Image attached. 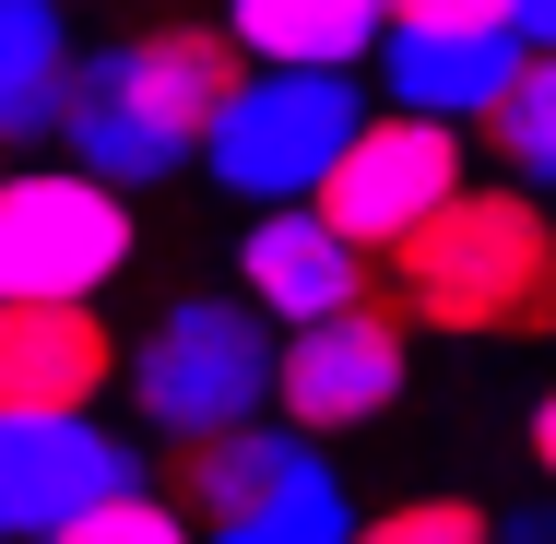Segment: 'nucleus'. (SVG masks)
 <instances>
[{
  "label": "nucleus",
  "mask_w": 556,
  "mask_h": 544,
  "mask_svg": "<svg viewBox=\"0 0 556 544\" xmlns=\"http://www.w3.org/2000/svg\"><path fill=\"white\" fill-rule=\"evenodd\" d=\"M473 154L509 178V190H533V202H556V60H533L521 84H509V107L473 130Z\"/></svg>",
  "instance_id": "2eb2a0df"
},
{
  "label": "nucleus",
  "mask_w": 556,
  "mask_h": 544,
  "mask_svg": "<svg viewBox=\"0 0 556 544\" xmlns=\"http://www.w3.org/2000/svg\"><path fill=\"white\" fill-rule=\"evenodd\" d=\"M367 72H379L391 107L450 118V130H485V118L509 107V84L533 72V48H521V36H462V24H391V48H379Z\"/></svg>",
  "instance_id": "9b49d317"
},
{
  "label": "nucleus",
  "mask_w": 556,
  "mask_h": 544,
  "mask_svg": "<svg viewBox=\"0 0 556 544\" xmlns=\"http://www.w3.org/2000/svg\"><path fill=\"white\" fill-rule=\"evenodd\" d=\"M202 544H355V497H343V473H332V461L308 450L285 497H261L249 521H225V533H202Z\"/></svg>",
  "instance_id": "dca6fc26"
},
{
  "label": "nucleus",
  "mask_w": 556,
  "mask_h": 544,
  "mask_svg": "<svg viewBox=\"0 0 556 544\" xmlns=\"http://www.w3.org/2000/svg\"><path fill=\"white\" fill-rule=\"evenodd\" d=\"M249 84V48L225 24H142L84 48V84H72V130L60 154L96 166L108 190H166L178 166L214 154V118Z\"/></svg>",
  "instance_id": "f257e3e1"
},
{
  "label": "nucleus",
  "mask_w": 556,
  "mask_h": 544,
  "mask_svg": "<svg viewBox=\"0 0 556 544\" xmlns=\"http://www.w3.org/2000/svg\"><path fill=\"white\" fill-rule=\"evenodd\" d=\"M521 438H533V473H545V497H556V379H545V403H533V427H521Z\"/></svg>",
  "instance_id": "412c9836"
},
{
  "label": "nucleus",
  "mask_w": 556,
  "mask_h": 544,
  "mask_svg": "<svg viewBox=\"0 0 556 544\" xmlns=\"http://www.w3.org/2000/svg\"><path fill=\"white\" fill-rule=\"evenodd\" d=\"M415 391V320L403 308H343V320L320 331H285V427L296 438H355V427H379L391 403Z\"/></svg>",
  "instance_id": "6e6552de"
},
{
  "label": "nucleus",
  "mask_w": 556,
  "mask_h": 544,
  "mask_svg": "<svg viewBox=\"0 0 556 544\" xmlns=\"http://www.w3.org/2000/svg\"><path fill=\"white\" fill-rule=\"evenodd\" d=\"M72 84H84V48H72V0H0V142L36 154L72 130Z\"/></svg>",
  "instance_id": "f8f14e48"
},
{
  "label": "nucleus",
  "mask_w": 556,
  "mask_h": 544,
  "mask_svg": "<svg viewBox=\"0 0 556 544\" xmlns=\"http://www.w3.org/2000/svg\"><path fill=\"white\" fill-rule=\"evenodd\" d=\"M142 249L130 190L96 166H12L0 178V308H96Z\"/></svg>",
  "instance_id": "39448f33"
},
{
  "label": "nucleus",
  "mask_w": 556,
  "mask_h": 544,
  "mask_svg": "<svg viewBox=\"0 0 556 544\" xmlns=\"http://www.w3.org/2000/svg\"><path fill=\"white\" fill-rule=\"evenodd\" d=\"M214 24L249 48V72H355L391 48V0H225Z\"/></svg>",
  "instance_id": "ddd939ff"
},
{
  "label": "nucleus",
  "mask_w": 556,
  "mask_h": 544,
  "mask_svg": "<svg viewBox=\"0 0 556 544\" xmlns=\"http://www.w3.org/2000/svg\"><path fill=\"white\" fill-rule=\"evenodd\" d=\"M367 284H379V261H367L320 202H296V214H249V237H237V296H249L273 331L343 320V308H367Z\"/></svg>",
  "instance_id": "1a4fd4ad"
},
{
  "label": "nucleus",
  "mask_w": 556,
  "mask_h": 544,
  "mask_svg": "<svg viewBox=\"0 0 556 544\" xmlns=\"http://www.w3.org/2000/svg\"><path fill=\"white\" fill-rule=\"evenodd\" d=\"M273 403H285V331L261 320L237 284L166 296L154 331H130V415L166 450L237 438V427H261Z\"/></svg>",
  "instance_id": "7ed1b4c3"
},
{
  "label": "nucleus",
  "mask_w": 556,
  "mask_h": 544,
  "mask_svg": "<svg viewBox=\"0 0 556 544\" xmlns=\"http://www.w3.org/2000/svg\"><path fill=\"white\" fill-rule=\"evenodd\" d=\"M497 544H556V497H533V509H497Z\"/></svg>",
  "instance_id": "aec40b11"
},
{
  "label": "nucleus",
  "mask_w": 556,
  "mask_h": 544,
  "mask_svg": "<svg viewBox=\"0 0 556 544\" xmlns=\"http://www.w3.org/2000/svg\"><path fill=\"white\" fill-rule=\"evenodd\" d=\"M142 450L96 415H0V533L60 544L72 521H96L118 497H142Z\"/></svg>",
  "instance_id": "0eeeda50"
},
{
  "label": "nucleus",
  "mask_w": 556,
  "mask_h": 544,
  "mask_svg": "<svg viewBox=\"0 0 556 544\" xmlns=\"http://www.w3.org/2000/svg\"><path fill=\"white\" fill-rule=\"evenodd\" d=\"M521 48H533V60H556V0H521Z\"/></svg>",
  "instance_id": "4be33fe9"
},
{
  "label": "nucleus",
  "mask_w": 556,
  "mask_h": 544,
  "mask_svg": "<svg viewBox=\"0 0 556 544\" xmlns=\"http://www.w3.org/2000/svg\"><path fill=\"white\" fill-rule=\"evenodd\" d=\"M60 544H202V521H190L166 485H142V497H118V509H96V521H72Z\"/></svg>",
  "instance_id": "a211bd4d"
},
{
  "label": "nucleus",
  "mask_w": 556,
  "mask_h": 544,
  "mask_svg": "<svg viewBox=\"0 0 556 544\" xmlns=\"http://www.w3.org/2000/svg\"><path fill=\"white\" fill-rule=\"evenodd\" d=\"M367 118L379 107H367L355 72H249L237 107L214 118L202 178L225 202H249V214H296V202H320L343 178V154L367 142Z\"/></svg>",
  "instance_id": "20e7f679"
},
{
  "label": "nucleus",
  "mask_w": 556,
  "mask_h": 544,
  "mask_svg": "<svg viewBox=\"0 0 556 544\" xmlns=\"http://www.w3.org/2000/svg\"><path fill=\"white\" fill-rule=\"evenodd\" d=\"M130 391V343L96 308H0V415H96Z\"/></svg>",
  "instance_id": "9d476101"
},
{
  "label": "nucleus",
  "mask_w": 556,
  "mask_h": 544,
  "mask_svg": "<svg viewBox=\"0 0 556 544\" xmlns=\"http://www.w3.org/2000/svg\"><path fill=\"white\" fill-rule=\"evenodd\" d=\"M391 308L450 343H509L556 331V214L509 178H473L403 261H391Z\"/></svg>",
  "instance_id": "f03ea898"
},
{
  "label": "nucleus",
  "mask_w": 556,
  "mask_h": 544,
  "mask_svg": "<svg viewBox=\"0 0 556 544\" xmlns=\"http://www.w3.org/2000/svg\"><path fill=\"white\" fill-rule=\"evenodd\" d=\"M462 190H473V130L415 118V107H379V118H367V142L343 154V178L320 190V214H332L367 261H403Z\"/></svg>",
  "instance_id": "423d86ee"
},
{
  "label": "nucleus",
  "mask_w": 556,
  "mask_h": 544,
  "mask_svg": "<svg viewBox=\"0 0 556 544\" xmlns=\"http://www.w3.org/2000/svg\"><path fill=\"white\" fill-rule=\"evenodd\" d=\"M355 544H497V509H473V497H391V509H367Z\"/></svg>",
  "instance_id": "f3484780"
},
{
  "label": "nucleus",
  "mask_w": 556,
  "mask_h": 544,
  "mask_svg": "<svg viewBox=\"0 0 556 544\" xmlns=\"http://www.w3.org/2000/svg\"><path fill=\"white\" fill-rule=\"evenodd\" d=\"M391 24H462V36H521V0H391Z\"/></svg>",
  "instance_id": "6ab92c4d"
},
{
  "label": "nucleus",
  "mask_w": 556,
  "mask_h": 544,
  "mask_svg": "<svg viewBox=\"0 0 556 544\" xmlns=\"http://www.w3.org/2000/svg\"><path fill=\"white\" fill-rule=\"evenodd\" d=\"M320 438H296V427H237V438H202V450H178V473H166V497L202 521V533H225V521H249L261 497H285L296 485V461H308Z\"/></svg>",
  "instance_id": "4468645a"
}]
</instances>
